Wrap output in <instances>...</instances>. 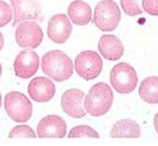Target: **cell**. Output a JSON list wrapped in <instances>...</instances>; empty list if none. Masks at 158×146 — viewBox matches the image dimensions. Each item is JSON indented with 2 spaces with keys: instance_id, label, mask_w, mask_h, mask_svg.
<instances>
[{
  "instance_id": "obj_1",
  "label": "cell",
  "mask_w": 158,
  "mask_h": 146,
  "mask_svg": "<svg viewBox=\"0 0 158 146\" xmlns=\"http://www.w3.org/2000/svg\"><path fill=\"white\" fill-rule=\"evenodd\" d=\"M41 66L45 75L59 83L67 81L74 72L71 58L59 50L47 52L42 58Z\"/></svg>"
},
{
  "instance_id": "obj_2",
  "label": "cell",
  "mask_w": 158,
  "mask_h": 146,
  "mask_svg": "<svg viewBox=\"0 0 158 146\" xmlns=\"http://www.w3.org/2000/svg\"><path fill=\"white\" fill-rule=\"evenodd\" d=\"M114 101V94L111 87L104 82L93 85L85 96L84 107L93 117L105 115L111 109Z\"/></svg>"
},
{
  "instance_id": "obj_3",
  "label": "cell",
  "mask_w": 158,
  "mask_h": 146,
  "mask_svg": "<svg viewBox=\"0 0 158 146\" xmlns=\"http://www.w3.org/2000/svg\"><path fill=\"white\" fill-rule=\"evenodd\" d=\"M121 20V12L114 0H101L94 10L93 23L101 31H114Z\"/></svg>"
},
{
  "instance_id": "obj_4",
  "label": "cell",
  "mask_w": 158,
  "mask_h": 146,
  "mask_svg": "<svg viewBox=\"0 0 158 146\" xmlns=\"http://www.w3.org/2000/svg\"><path fill=\"white\" fill-rule=\"evenodd\" d=\"M4 108L10 119L17 123H24L32 117V103L24 94L13 91L6 94Z\"/></svg>"
},
{
  "instance_id": "obj_5",
  "label": "cell",
  "mask_w": 158,
  "mask_h": 146,
  "mask_svg": "<svg viewBox=\"0 0 158 146\" xmlns=\"http://www.w3.org/2000/svg\"><path fill=\"white\" fill-rule=\"evenodd\" d=\"M110 81L114 91L126 95L132 93L138 84V75L135 68L127 62H119L111 70Z\"/></svg>"
},
{
  "instance_id": "obj_6",
  "label": "cell",
  "mask_w": 158,
  "mask_h": 146,
  "mask_svg": "<svg viewBox=\"0 0 158 146\" xmlns=\"http://www.w3.org/2000/svg\"><path fill=\"white\" fill-rule=\"evenodd\" d=\"M103 60L100 55L94 51H84L75 59V71L86 81L94 80L101 74Z\"/></svg>"
},
{
  "instance_id": "obj_7",
  "label": "cell",
  "mask_w": 158,
  "mask_h": 146,
  "mask_svg": "<svg viewBox=\"0 0 158 146\" xmlns=\"http://www.w3.org/2000/svg\"><path fill=\"white\" fill-rule=\"evenodd\" d=\"M15 38L19 47L36 49L42 44L44 33L41 26L36 22L24 20L17 25Z\"/></svg>"
},
{
  "instance_id": "obj_8",
  "label": "cell",
  "mask_w": 158,
  "mask_h": 146,
  "mask_svg": "<svg viewBox=\"0 0 158 146\" xmlns=\"http://www.w3.org/2000/svg\"><path fill=\"white\" fill-rule=\"evenodd\" d=\"M13 7V26L24 20H40L42 8L38 0H10Z\"/></svg>"
},
{
  "instance_id": "obj_9",
  "label": "cell",
  "mask_w": 158,
  "mask_h": 146,
  "mask_svg": "<svg viewBox=\"0 0 158 146\" xmlns=\"http://www.w3.org/2000/svg\"><path fill=\"white\" fill-rule=\"evenodd\" d=\"M39 55L32 50L20 51L14 61V71L19 78L28 79L35 75L39 69Z\"/></svg>"
},
{
  "instance_id": "obj_10",
  "label": "cell",
  "mask_w": 158,
  "mask_h": 146,
  "mask_svg": "<svg viewBox=\"0 0 158 146\" xmlns=\"http://www.w3.org/2000/svg\"><path fill=\"white\" fill-rule=\"evenodd\" d=\"M73 30L69 18L65 14L52 16L48 24V36L56 44H64L71 36Z\"/></svg>"
},
{
  "instance_id": "obj_11",
  "label": "cell",
  "mask_w": 158,
  "mask_h": 146,
  "mask_svg": "<svg viewBox=\"0 0 158 146\" xmlns=\"http://www.w3.org/2000/svg\"><path fill=\"white\" fill-rule=\"evenodd\" d=\"M67 133V124L58 115H48L37 126V135L41 138H62Z\"/></svg>"
},
{
  "instance_id": "obj_12",
  "label": "cell",
  "mask_w": 158,
  "mask_h": 146,
  "mask_svg": "<svg viewBox=\"0 0 158 146\" xmlns=\"http://www.w3.org/2000/svg\"><path fill=\"white\" fill-rule=\"evenodd\" d=\"M27 92L34 101L48 102L56 95V85L50 78L39 76L29 82Z\"/></svg>"
},
{
  "instance_id": "obj_13",
  "label": "cell",
  "mask_w": 158,
  "mask_h": 146,
  "mask_svg": "<svg viewBox=\"0 0 158 146\" xmlns=\"http://www.w3.org/2000/svg\"><path fill=\"white\" fill-rule=\"evenodd\" d=\"M85 93L79 89H69L61 95V107L64 112L75 119H81L86 115L82 108L81 101L85 99Z\"/></svg>"
},
{
  "instance_id": "obj_14",
  "label": "cell",
  "mask_w": 158,
  "mask_h": 146,
  "mask_svg": "<svg viewBox=\"0 0 158 146\" xmlns=\"http://www.w3.org/2000/svg\"><path fill=\"white\" fill-rule=\"evenodd\" d=\"M98 51L108 60H118L124 55V46L118 37L112 34H104L99 39Z\"/></svg>"
},
{
  "instance_id": "obj_15",
  "label": "cell",
  "mask_w": 158,
  "mask_h": 146,
  "mask_svg": "<svg viewBox=\"0 0 158 146\" xmlns=\"http://www.w3.org/2000/svg\"><path fill=\"white\" fill-rule=\"evenodd\" d=\"M67 14L69 20L76 25H86L90 23L92 18L90 5L82 0L72 1L68 7Z\"/></svg>"
},
{
  "instance_id": "obj_16",
  "label": "cell",
  "mask_w": 158,
  "mask_h": 146,
  "mask_svg": "<svg viewBox=\"0 0 158 146\" xmlns=\"http://www.w3.org/2000/svg\"><path fill=\"white\" fill-rule=\"evenodd\" d=\"M110 135L113 138H139L141 136L140 125L131 119L118 120L114 124Z\"/></svg>"
},
{
  "instance_id": "obj_17",
  "label": "cell",
  "mask_w": 158,
  "mask_h": 146,
  "mask_svg": "<svg viewBox=\"0 0 158 146\" xmlns=\"http://www.w3.org/2000/svg\"><path fill=\"white\" fill-rule=\"evenodd\" d=\"M139 95L147 103H158V76H149L141 82Z\"/></svg>"
},
{
  "instance_id": "obj_18",
  "label": "cell",
  "mask_w": 158,
  "mask_h": 146,
  "mask_svg": "<svg viewBox=\"0 0 158 146\" xmlns=\"http://www.w3.org/2000/svg\"><path fill=\"white\" fill-rule=\"evenodd\" d=\"M69 138H79V137H91V138H99L100 135L97 131L93 128L86 126V125H80V126L74 127L70 133L68 134Z\"/></svg>"
},
{
  "instance_id": "obj_19",
  "label": "cell",
  "mask_w": 158,
  "mask_h": 146,
  "mask_svg": "<svg viewBox=\"0 0 158 146\" xmlns=\"http://www.w3.org/2000/svg\"><path fill=\"white\" fill-rule=\"evenodd\" d=\"M121 8L127 16L134 17L142 15L143 10L141 9L139 0H120Z\"/></svg>"
},
{
  "instance_id": "obj_20",
  "label": "cell",
  "mask_w": 158,
  "mask_h": 146,
  "mask_svg": "<svg viewBox=\"0 0 158 146\" xmlns=\"http://www.w3.org/2000/svg\"><path fill=\"white\" fill-rule=\"evenodd\" d=\"M9 137H36L35 131L32 130L31 127L27 125H19V126L14 127L9 133Z\"/></svg>"
},
{
  "instance_id": "obj_21",
  "label": "cell",
  "mask_w": 158,
  "mask_h": 146,
  "mask_svg": "<svg viewBox=\"0 0 158 146\" xmlns=\"http://www.w3.org/2000/svg\"><path fill=\"white\" fill-rule=\"evenodd\" d=\"M12 19L13 11L11 6L4 0H0V27H3L10 24Z\"/></svg>"
},
{
  "instance_id": "obj_22",
  "label": "cell",
  "mask_w": 158,
  "mask_h": 146,
  "mask_svg": "<svg viewBox=\"0 0 158 146\" xmlns=\"http://www.w3.org/2000/svg\"><path fill=\"white\" fill-rule=\"evenodd\" d=\"M143 9L148 15L158 16V0H142Z\"/></svg>"
},
{
  "instance_id": "obj_23",
  "label": "cell",
  "mask_w": 158,
  "mask_h": 146,
  "mask_svg": "<svg viewBox=\"0 0 158 146\" xmlns=\"http://www.w3.org/2000/svg\"><path fill=\"white\" fill-rule=\"evenodd\" d=\"M153 127L158 135V112L154 115V118H153Z\"/></svg>"
},
{
  "instance_id": "obj_24",
  "label": "cell",
  "mask_w": 158,
  "mask_h": 146,
  "mask_svg": "<svg viewBox=\"0 0 158 146\" xmlns=\"http://www.w3.org/2000/svg\"><path fill=\"white\" fill-rule=\"evenodd\" d=\"M3 47H4V36L1 33V31H0V51L2 50Z\"/></svg>"
},
{
  "instance_id": "obj_25",
  "label": "cell",
  "mask_w": 158,
  "mask_h": 146,
  "mask_svg": "<svg viewBox=\"0 0 158 146\" xmlns=\"http://www.w3.org/2000/svg\"><path fill=\"white\" fill-rule=\"evenodd\" d=\"M1 75H2V65L0 64V77H1Z\"/></svg>"
},
{
  "instance_id": "obj_26",
  "label": "cell",
  "mask_w": 158,
  "mask_h": 146,
  "mask_svg": "<svg viewBox=\"0 0 158 146\" xmlns=\"http://www.w3.org/2000/svg\"><path fill=\"white\" fill-rule=\"evenodd\" d=\"M1 104H2V95L0 94V107H1Z\"/></svg>"
}]
</instances>
